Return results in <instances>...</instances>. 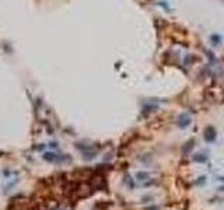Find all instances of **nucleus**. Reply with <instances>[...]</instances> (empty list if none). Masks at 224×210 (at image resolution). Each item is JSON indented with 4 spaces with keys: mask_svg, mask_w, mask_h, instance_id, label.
<instances>
[{
    "mask_svg": "<svg viewBox=\"0 0 224 210\" xmlns=\"http://www.w3.org/2000/svg\"><path fill=\"white\" fill-rule=\"evenodd\" d=\"M221 191H224V188H221Z\"/></svg>",
    "mask_w": 224,
    "mask_h": 210,
    "instance_id": "6e6552de",
    "label": "nucleus"
},
{
    "mask_svg": "<svg viewBox=\"0 0 224 210\" xmlns=\"http://www.w3.org/2000/svg\"><path fill=\"white\" fill-rule=\"evenodd\" d=\"M206 160H207L206 154H202V153H199V154L193 155V161H195V163H205Z\"/></svg>",
    "mask_w": 224,
    "mask_h": 210,
    "instance_id": "20e7f679",
    "label": "nucleus"
},
{
    "mask_svg": "<svg viewBox=\"0 0 224 210\" xmlns=\"http://www.w3.org/2000/svg\"><path fill=\"white\" fill-rule=\"evenodd\" d=\"M210 39H211V42H214V44H220V41H221V38H220L219 35H217V37H216V35H213V37H211Z\"/></svg>",
    "mask_w": 224,
    "mask_h": 210,
    "instance_id": "423d86ee",
    "label": "nucleus"
},
{
    "mask_svg": "<svg viewBox=\"0 0 224 210\" xmlns=\"http://www.w3.org/2000/svg\"><path fill=\"white\" fill-rule=\"evenodd\" d=\"M193 146H195V140H193V139L188 140V142L182 146V153H184V154H188V153L193 149Z\"/></svg>",
    "mask_w": 224,
    "mask_h": 210,
    "instance_id": "7ed1b4c3",
    "label": "nucleus"
},
{
    "mask_svg": "<svg viewBox=\"0 0 224 210\" xmlns=\"http://www.w3.org/2000/svg\"><path fill=\"white\" fill-rule=\"evenodd\" d=\"M146 210H158V207H147Z\"/></svg>",
    "mask_w": 224,
    "mask_h": 210,
    "instance_id": "0eeeda50",
    "label": "nucleus"
},
{
    "mask_svg": "<svg viewBox=\"0 0 224 210\" xmlns=\"http://www.w3.org/2000/svg\"><path fill=\"white\" fill-rule=\"evenodd\" d=\"M136 178L137 179H142V181H143V179H147L148 178V174L147 172H137L136 174Z\"/></svg>",
    "mask_w": 224,
    "mask_h": 210,
    "instance_id": "39448f33",
    "label": "nucleus"
},
{
    "mask_svg": "<svg viewBox=\"0 0 224 210\" xmlns=\"http://www.w3.org/2000/svg\"><path fill=\"white\" fill-rule=\"evenodd\" d=\"M216 136H217V132L213 126H206L205 130H203V137L207 143H213L216 140Z\"/></svg>",
    "mask_w": 224,
    "mask_h": 210,
    "instance_id": "f257e3e1",
    "label": "nucleus"
},
{
    "mask_svg": "<svg viewBox=\"0 0 224 210\" xmlns=\"http://www.w3.org/2000/svg\"><path fill=\"white\" fill-rule=\"evenodd\" d=\"M177 123H178L179 128H182V129H185L186 126H189V123H190V118H189V115H186V113H181V115L178 116Z\"/></svg>",
    "mask_w": 224,
    "mask_h": 210,
    "instance_id": "f03ea898",
    "label": "nucleus"
}]
</instances>
